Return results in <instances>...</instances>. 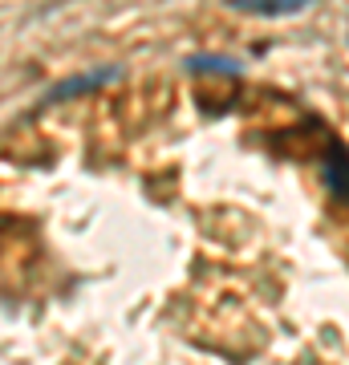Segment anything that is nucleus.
<instances>
[{
	"label": "nucleus",
	"instance_id": "nucleus-1",
	"mask_svg": "<svg viewBox=\"0 0 349 365\" xmlns=\"http://www.w3.org/2000/svg\"><path fill=\"white\" fill-rule=\"evenodd\" d=\"M106 81H118V69H93V73H78V78H65L49 90V102H65V98H78V93H90Z\"/></svg>",
	"mask_w": 349,
	"mask_h": 365
},
{
	"label": "nucleus",
	"instance_id": "nucleus-3",
	"mask_svg": "<svg viewBox=\"0 0 349 365\" xmlns=\"http://www.w3.org/2000/svg\"><path fill=\"white\" fill-rule=\"evenodd\" d=\"M187 69H195V73H240V61L236 57H223V53H195V57H187Z\"/></svg>",
	"mask_w": 349,
	"mask_h": 365
},
{
	"label": "nucleus",
	"instance_id": "nucleus-2",
	"mask_svg": "<svg viewBox=\"0 0 349 365\" xmlns=\"http://www.w3.org/2000/svg\"><path fill=\"white\" fill-rule=\"evenodd\" d=\"M228 4L252 16H293V13H305L313 0H228Z\"/></svg>",
	"mask_w": 349,
	"mask_h": 365
}]
</instances>
